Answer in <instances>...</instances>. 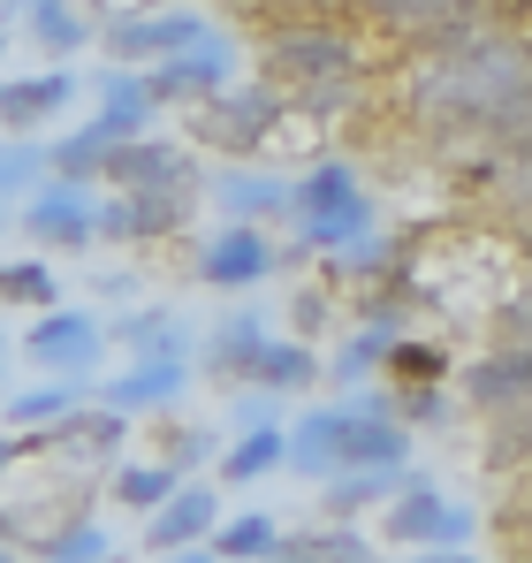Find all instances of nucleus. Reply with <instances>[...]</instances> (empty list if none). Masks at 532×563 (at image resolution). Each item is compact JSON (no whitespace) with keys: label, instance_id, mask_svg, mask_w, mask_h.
Here are the masks:
<instances>
[{"label":"nucleus","instance_id":"nucleus-1","mask_svg":"<svg viewBox=\"0 0 532 563\" xmlns=\"http://www.w3.org/2000/svg\"><path fill=\"white\" fill-rule=\"evenodd\" d=\"M532 107V54L518 38H456L419 69V114L434 122H518Z\"/></svg>","mask_w":532,"mask_h":563},{"label":"nucleus","instance_id":"nucleus-2","mask_svg":"<svg viewBox=\"0 0 532 563\" xmlns=\"http://www.w3.org/2000/svg\"><path fill=\"white\" fill-rule=\"evenodd\" d=\"M266 69H274V85L297 92V107H335L357 77V54L328 23H281L266 46Z\"/></svg>","mask_w":532,"mask_h":563},{"label":"nucleus","instance_id":"nucleus-3","mask_svg":"<svg viewBox=\"0 0 532 563\" xmlns=\"http://www.w3.org/2000/svg\"><path fill=\"white\" fill-rule=\"evenodd\" d=\"M236 69H244V54H236V38L213 23L198 46H182V54H168V62L145 69V92H153V107H198V99L229 92Z\"/></svg>","mask_w":532,"mask_h":563},{"label":"nucleus","instance_id":"nucleus-4","mask_svg":"<svg viewBox=\"0 0 532 563\" xmlns=\"http://www.w3.org/2000/svg\"><path fill=\"white\" fill-rule=\"evenodd\" d=\"M365 190L343 161H320L304 184H297V236L304 244H320V252H335V244H357L365 236Z\"/></svg>","mask_w":532,"mask_h":563},{"label":"nucleus","instance_id":"nucleus-5","mask_svg":"<svg viewBox=\"0 0 532 563\" xmlns=\"http://www.w3.org/2000/svg\"><path fill=\"white\" fill-rule=\"evenodd\" d=\"M213 23L198 15V8H153V15H114L91 46H107V69H153V62H168L182 46H198Z\"/></svg>","mask_w":532,"mask_h":563},{"label":"nucleus","instance_id":"nucleus-6","mask_svg":"<svg viewBox=\"0 0 532 563\" xmlns=\"http://www.w3.org/2000/svg\"><path fill=\"white\" fill-rule=\"evenodd\" d=\"M23 358H31L38 374H54V380H91L99 358H107V328H99L91 312H77V305H54V312L31 320Z\"/></svg>","mask_w":532,"mask_h":563},{"label":"nucleus","instance_id":"nucleus-7","mask_svg":"<svg viewBox=\"0 0 532 563\" xmlns=\"http://www.w3.org/2000/svg\"><path fill=\"white\" fill-rule=\"evenodd\" d=\"M274 122H281V92H274V85H252V92L229 85V92L198 99V114H190L198 145H206V153H229V161H244Z\"/></svg>","mask_w":532,"mask_h":563},{"label":"nucleus","instance_id":"nucleus-8","mask_svg":"<svg viewBox=\"0 0 532 563\" xmlns=\"http://www.w3.org/2000/svg\"><path fill=\"white\" fill-rule=\"evenodd\" d=\"M15 229H23L38 252H62V260H69V252L99 244V198H91L85 184H38L23 198Z\"/></svg>","mask_w":532,"mask_h":563},{"label":"nucleus","instance_id":"nucleus-9","mask_svg":"<svg viewBox=\"0 0 532 563\" xmlns=\"http://www.w3.org/2000/svg\"><path fill=\"white\" fill-rule=\"evenodd\" d=\"M274 275V244H266L259 221H221L206 244H198V282L221 289V297H244L252 282Z\"/></svg>","mask_w":532,"mask_h":563},{"label":"nucleus","instance_id":"nucleus-10","mask_svg":"<svg viewBox=\"0 0 532 563\" xmlns=\"http://www.w3.org/2000/svg\"><path fill=\"white\" fill-rule=\"evenodd\" d=\"M69 99H85L69 62H46L38 77H0V137H38L46 122L69 114Z\"/></svg>","mask_w":532,"mask_h":563},{"label":"nucleus","instance_id":"nucleus-11","mask_svg":"<svg viewBox=\"0 0 532 563\" xmlns=\"http://www.w3.org/2000/svg\"><path fill=\"white\" fill-rule=\"evenodd\" d=\"M213 526H221V487H213V479H182L176 495L153 510V526H145V549H153V556L206 549V541H213Z\"/></svg>","mask_w":532,"mask_h":563},{"label":"nucleus","instance_id":"nucleus-12","mask_svg":"<svg viewBox=\"0 0 532 563\" xmlns=\"http://www.w3.org/2000/svg\"><path fill=\"white\" fill-rule=\"evenodd\" d=\"M182 221H190V190H114L99 206V236H114V244H153Z\"/></svg>","mask_w":532,"mask_h":563},{"label":"nucleus","instance_id":"nucleus-13","mask_svg":"<svg viewBox=\"0 0 532 563\" xmlns=\"http://www.w3.org/2000/svg\"><path fill=\"white\" fill-rule=\"evenodd\" d=\"M373 15L396 38H419V46H456V38L479 31V0H373Z\"/></svg>","mask_w":532,"mask_h":563},{"label":"nucleus","instance_id":"nucleus-14","mask_svg":"<svg viewBox=\"0 0 532 563\" xmlns=\"http://www.w3.org/2000/svg\"><path fill=\"white\" fill-rule=\"evenodd\" d=\"M107 184L114 190H190L198 168L182 161V145H160V137H130L107 153Z\"/></svg>","mask_w":532,"mask_h":563},{"label":"nucleus","instance_id":"nucleus-15","mask_svg":"<svg viewBox=\"0 0 532 563\" xmlns=\"http://www.w3.org/2000/svg\"><path fill=\"white\" fill-rule=\"evenodd\" d=\"M182 388H190V351H176V358H130V374L107 380L99 404L130 419V411H160V404H176Z\"/></svg>","mask_w":532,"mask_h":563},{"label":"nucleus","instance_id":"nucleus-16","mask_svg":"<svg viewBox=\"0 0 532 563\" xmlns=\"http://www.w3.org/2000/svg\"><path fill=\"white\" fill-rule=\"evenodd\" d=\"M122 434H130V419H122V411L85 404V411H69L62 427H46V450H62V457H77V465H107V457L122 450Z\"/></svg>","mask_w":532,"mask_h":563},{"label":"nucleus","instance_id":"nucleus-17","mask_svg":"<svg viewBox=\"0 0 532 563\" xmlns=\"http://www.w3.org/2000/svg\"><path fill=\"white\" fill-rule=\"evenodd\" d=\"M91 92H99V107H91V114L114 130V145L145 137V130H153V114H160V107H153V92H145V69H107Z\"/></svg>","mask_w":532,"mask_h":563},{"label":"nucleus","instance_id":"nucleus-18","mask_svg":"<svg viewBox=\"0 0 532 563\" xmlns=\"http://www.w3.org/2000/svg\"><path fill=\"white\" fill-rule=\"evenodd\" d=\"M107 153H114V130L91 114V122L69 130V137L46 145V184H91V176H107Z\"/></svg>","mask_w":532,"mask_h":563},{"label":"nucleus","instance_id":"nucleus-19","mask_svg":"<svg viewBox=\"0 0 532 563\" xmlns=\"http://www.w3.org/2000/svg\"><path fill=\"white\" fill-rule=\"evenodd\" d=\"M213 206H221V221H266V213L297 206V184H274V176L221 168V176H213Z\"/></svg>","mask_w":532,"mask_h":563},{"label":"nucleus","instance_id":"nucleus-20","mask_svg":"<svg viewBox=\"0 0 532 563\" xmlns=\"http://www.w3.org/2000/svg\"><path fill=\"white\" fill-rule=\"evenodd\" d=\"M312 374H320V358L304 351V343H274L266 335L259 351H252V366H244V388H259V396H297V388H312Z\"/></svg>","mask_w":532,"mask_h":563},{"label":"nucleus","instance_id":"nucleus-21","mask_svg":"<svg viewBox=\"0 0 532 563\" xmlns=\"http://www.w3.org/2000/svg\"><path fill=\"white\" fill-rule=\"evenodd\" d=\"M343 434H351V411H304L297 434H289V465L304 479H328L343 465Z\"/></svg>","mask_w":532,"mask_h":563},{"label":"nucleus","instance_id":"nucleus-22","mask_svg":"<svg viewBox=\"0 0 532 563\" xmlns=\"http://www.w3.org/2000/svg\"><path fill=\"white\" fill-rule=\"evenodd\" d=\"M85 380H46V388H23V396H8L0 404V419L15 427V434H38V427H62L69 411H85Z\"/></svg>","mask_w":532,"mask_h":563},{"label":"nucleus","instance_id":"nucleus-23","mask_svg":"<svg viewBox=\"0 0 532 563\" xmlns=\"http://www.w3.org/2000/svg\"><path fill=\"white\" fill-rule=\"evenodd\" d=\"M23 23H31V46H38L46 62H69V54H85L91 38H99V31L85 23V8H77V0H38Z\"/></svg>","mask_w":532,"mask_h":563},{"label":"nucleus","instance_id":"nucleus-24","mask_svg":"<svg viewBox=\"0 0 532 563\" xmlns=\"http://www.w3.org/2000/svg\"><path fill=\"white\" fill-rule=\"evenodd\" d=\"M206 549H213L221 563H266L274 549H281V526H274L266 510H244V518H221Z\"/></svg>","mask_w":532,"mask_h":563},{"label":"nucleus","instance_id":"nucleus-25","mask_svg":"<svg viewBox=\"0 0 532 563\" xmlns=\"http://www.w3.org/2000/svg\"><path fill=\"white\" fill-rule=\"evenodd\" d=\"M31 556H38V563H114V533H107V526H91V518H69V526L38 533V541H31Z\"/></svg>","mask_w":532,"mask_h":563},{"label":"nucleus","instance_id":"nucleus-26","mask_svg":"<svg viewBox=\"0 0 532 563\" xmlns=\"http://www.w3.org/2000/svg\"><path fill=\"white\" fill-rule=\"evenodd\" d=\"M289 457V434L281 427H259V434H236L229 450H221V479L229 487H252V479H266V472Z\"/></svg>","mask_w":532,"mask_h":563},{"label":"nucleus","instance_id":"nucleus-27","mask_svg":"<svg viewBox=\"0 0 532 563\" xmlns=\"http://www.w3.org/2000/svg\"><path fill=\"white\" fill-rule=\"evenodd\" d=\"M176 487H182L176 465H114V472H107V495H114L122 510H145V518H153Z\"/></svg>","mask_w":532,"mask_h":563},{"label":"nucleus","instance_id":"nucleus-28","mask_svg":"<svg viewBox=\"0 0 532 563\" xmlns=\"http://www.w3.org/2000/svg\"><path fill=\"white\" fill-rule=\"evenodd\" d=\"M0 305L54 312V305H62V275H54L46 260H0Z\"/></svg>","mask_w":532,"mask_h":563},{"label":"nucleus","instance_id":"nucleus-29","mask_svg":"<svg viewBox=\"0 0 532 563\" xmlns=\"http://www.w3.org/2000/svg\"><path fill=\"white\" fill-rule=\"evenodd\" d=\"M266 343V328H259V312H229V320H221V328H213V343H206V366H213V374H244V366H252V351H259Z\"/></svg>","mask_w":532,"mask_h":563},{"label":"nucleus","instance_id":"nucleus-30","mask_svg":"<svg viewBox=\"0 0 532 563\" xmlns=\"http://www.w3.org/2000/svg\"><path fill=\"white\" fill-rule=\"evenodd\" d=\"M403 457V434L365 404V411H351V434H343V465H396Z\"/></svg>","mask_w":532,"mask_h":563},{"label":"nucleus","instance_id":"nucleus-31","mask_svg":"<svg viewBox=\"0 0 532 563\" xmlns=\"http://www.w3.org/2000/svg\"><path fill=\"white\" fill-rule=\"evenodd\" d=\"M38 184H46V145L38 137H0V198L23 206Z\"/></svg>","mask_w":532,"mask_h":563},{"label":"nucleus","instance_id":"nucleus-32","mask_svg":"<svg viewBox=\"0 0 532 563\" xmlns=\"http://www.w3.org/2000/svg\"><path fill=\"white\" fill-rule=\"evenodd\" d=\"M472 396L479 404H518V396H532V351H510V358L479 366L472 374Z\"/></svg>","mask_w":532,"mask_h":563},{"label":"nucleus","instance_id":"nucleus-33","mask_svg":"<svg viewBox=\"0 0 532 563\" xmlns=\"http://www.w3.org/2000/svg\"><path fill=\"white\" fill-rule=\"evenodd\" d=\"M266 563H365V549L351 533H304V541H281Z\"/></svg>","mask_w":532,"mask_h":563},{"label":"nucleus","instance_id":"nucleus-34","mask_svg":"<svg viewBox=\"0 0 532 563\" xmlns=\"http://www.w3.org/2000/svg\"><path fill=\"white\" fill-rule=\"evenodd\" d=\"M388 533H403V541H426V533H456V518H442V503L434 495H411L403 510H396V526Z\"/></svg>","mask_w":532,"mask_h":563},{"label":"nucleus","instance_id":"nucleus-35","mask_svg":"<svg viewBox=\"0 0 532 563\" xmlns=\"http://www.w3.org/2000/svg\"><path fill=\"white\" fill-rule=\"evenodd\" d=\"M229 419H236V434H259V427H274V396H259V388H252V396H236V411H229Z\"/></svg>","mask_w":532,"mask_h":563},{"label":"nucleus","instance_id":"nucleus-36","mask_svg":"<svg viewBox=\"0 0 532 563\" xmlns=\"http://www.w3.org/2000/svg\"><path fill=\"white\" fill-rule=\"evenodd\" d=\"M510 206H532V153L510 168Z\"/></svg>","mask_w":532,"mask_h":563},{"label":"nucleus","instance_id":"nucleus-37","mask_svg":"<svg viewBox=\"0 0 532 563\" xmlns=\"http://www.w3.org/2000/svg\"><path fill=\"white\" fill-rule=\"evenodd\" d=\"M396 366H403V374H434L442 358H434V351H396Z\"/></svg>","mask_w":532,"mask_h":563},{"label":"nucleus","instance_id":"nucleus-38","mask_svg":"<svg viewBox=\"0 0 532 563\" xmlns=\"http://www.w3.org/2000/svg\"><path fill=\"white\" fill-rule=\"evenodd\" d=\"M160 563H221L213 549H176V556H160Z\"/></svg>","mask_w":532,"mask_h":563},{"label":"nucleus","instance_id":"nucleus-39","mask_svg":"<svg viewBox=\"0 0 532 563\" xmlns=\"http://www.w3.org/2000/svg\"><path fill=\"white\" fill-rule=\"evenodd\" d=\"M0 77H8V38H0Z\"/></svg>","mask_w":532,"mask_h":563},{"label":"nucleus","instance_id":"nucleus-40","mask_svg":"<svg viewBox=\"0 0 532 563\" xmlns=\"http://www.w3.org/2000/svg\"><path fill=\"white\" fill-rule=\"evenodd\" d=\"M0 229H15V221H8V198H0Z\"/></svg>","mask_w":532,"mask_h":563},{"label":"nucleus","instance_id":"nucleus-41","mask_svg":"<svg viewBox=\"0 0 532 563\" xmlns=\"http://www.w3.org/2000/svg\"><path fill=\"white\" fill-rule=\"evenodd\" d=\"M0 380H8V343H0Z\"/></svg>","mask_w":532,"mask_h":563},{"label":"nucleus","instance_id":"nucleus-42","mask_svg":"<svg viewBox=\"0 0 532 563\" xmlns=\"http://www.w3.org/2000/svg\"><path fill=\"white\" fill-rule=\"evenodd\" d=\"M0 563H15V549H8V541H0Z\"/></svg>","mask_w":532,"mask_h":563}]
</instances>
